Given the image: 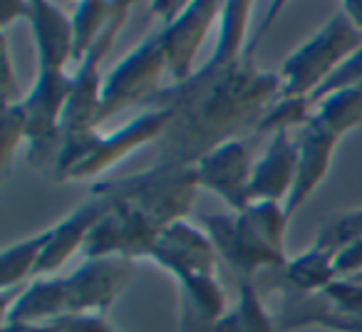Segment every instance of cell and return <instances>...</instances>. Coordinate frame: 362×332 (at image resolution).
Listing matches in <instances>:
<instances>
[{
	"mask_svg": "<svg viewBox=\"0 0 362 332\" xmlns=\"http://www.w3.org/2000/svg\"><path fill=\"white\" fill-rule=\"evenodd\" d=\"M251 3H223L218 40L209 60L181 85H166L151 107H169L156 164L194 166L202 156L243 131H256L268 107L281 97V75L256 65L261 35L248 40ZM149 109V107H146Z\"/></svg>",
	"mask_w": 362,
	"mask_h": 332,
	"instance_id": "1",
	"label": "cell"
},
{
	"mask_svg": "<svg viewBox=\"0 0 362 332\" xmlns=\"http://www.w3.org/2000/svg\"><path fill=\"white\" fill-rule=\"evenodd\" d=\"M28 25L35 45L37 72L21 107L28 119V161L35 169H55L62 146V114L72 90L67 65L75 62L72 18L45 0H33Z\"/></svg>",
	"mask_w": 362,
	"mask_h": 332,
	"instance_id": "2",
	"label": "cell"
},
{
	"mask_svg": "<svg viewBox=\"0 0 362 332\" xmlns=\"http://www.w3.org/2000/svg\"><path fill=\"white\" fill-rule=\"evenodd\" d=\"M134 273L122 258H92L62 278H35L18 297L6 295L3 322H52L70 315H105Z\"/></svg>",
	"mask_w": 362,
	"mask_h": 332,
	"instance_id": "3",
	"label": "cell"
},
{
	"mask_svg": "<svg viewBox=\"0 0 362 332\" xmlns=\"http://www.w3.org/2000/svg\"><path fill=\"white\" fill-rule=\"evenodd\" d=\"M149 261L171 273L179 285V332H214L228 312V302L206 231L189 221L164 228Z\"/></svg>",
	"mask_w": 362,
	"mask_h": 332,
	"instance_id": "4",
	"label": "cell"
},
{
	"mask_svg": "<svg viewBox=\"0 0 362 332\" xmlns=\"http://www.w3.org/2000/svg\"><path fill=\"white\" fill-rule=\"evenodd\" d=\"M291 216L286 203L256 201L243 211L204 213L202 228L211 238L216 256L243 280L261 271H283L291 261L286 253V231Z\"/></svg>",
	"mask_w": 362,
	"mask_h": 332,
	"instance_id": "5",
	"label": "cell"
},
{
	"mask_svg": "<svg viewBox=\"0 0 362 332\" xmlns=\"http://www.w3.org/2000/svg\"><path fill=\"white\" fill-rule=\"evenodd\" d=\"M169 107H149L115 131L95 129L62 141L52 174L57 182H82V179L102 177L141 146L159 144L169 129Z\"/></svg>",
	"mask_w": 362,
	"mask_h": 332,
	"instance_id": "6",
	"label": "cell"
},
{
	"mask_svg": "<svg viewBox=\"0 0 362 332\" xmlns=\"http://www.w3.org/2000/svg\"><path fill=\"white\" fill-rule=\"evenodd\" d=\"M199 189L202 186L194 166H169L154 161L139 174L92 184L90 196L132 203L164 231L174 223L187 221Z\"/></svg>",
	"mask_w": 362,
	"mask_h": 332,
	"instance_id": "7",
	"label": "cell"
},
{
	"mask_svg": "<svg viewBox=\"0 0 362 332\" xmlns=\"http://www.w3.org/2000/svg\"><path fill=\"white\" fill-rule=\"evenodd\" d=\"M362 32L337 8L327 23L300 47L286 57L281 67V97H315L337 70L360 50Z\"/></svg>",
	"mask_w": 362,
	"mask_h": 332,
	"instance_id": "8",
	"label": "cell"
},
{
	"mask_svg": "<svg viewBox=\"0 0 362 332\" xmlns=\"http://www.w3.org/2000/svg\"><path fill=\"white\" fill-rule=\"evenodd\" d=\"M164 75H169L164 47H161L159 32L149 35L144 42L132 47L105 77L100 105V126L119 112L141 105L151 107L166 85H161Z\"/></svg>",
	"mask_w": 362,
	"mask_h": 332,
	"instance_id": "9",
	"label": "cell"
},
{
	"mask_svg": "<svg viewBox=\"0 0 362 332\" xmlns=\"http://www.w3.org/2000/svg\"><path fill=\"white\" fill-rule=\"evenodd\" d=\"M151 11L161 18L159 40L164 47L166 62H169L171 85L187 82L197 67V57L211 32L214 23H218L223 11V3L216 0H197V3H154Z\"/></svg>",
	"mask_w": 362,
	"mask_h": 332,
	"instance_id": "10",
	"label": "cell"
},
{
	"mask_svg": "<svg viewBox=\"0 0 362 332\" xmlns=\"http://www.w3.org/2000/svg\"><path fill=\"white\" fill-rule=\"evenodd\" d=\"M132 13V3H115V13L110 18V25L100 35L85 60L72 72V90L67 100L65 114H62V141L82 136L87 131L100 129V105H102V87L105 77L100 75L102 60L110 55L112 45L119 37L122 28L127 25Z\"/></svg>",
	"mask_w": 362,
	"mask_h": 332,
	"instance_id": "11",
	"label": "cell"
},
{
	"mask_svg": "<svg viewBox=\"0 0 362 332\" xmlns=\"http://www.w3.org/2000/svg\"><path fill=\"white\" fill-rule=\"evenodd\" d=\"M107 201V198H105ZM161 228L146 218L139 208L124 201H110L105 216L97 221L85 243L82 258H122V261H149Z\"/></svg>",
	"mask_w": 362,
	"mask_h": 332,
	"instance_id": "12",
	"label": "cell"
},
{
	"mask_svg": "<svg viewBox=\"0 0 362 332\" xmlns=\"http://www.w3.org/2000/svg\"><path fill=\"white\" fill-rule=\"evenodd\" d=\"M256 159L243 139H231L216 146L194 164L199 186L216 194L231 211L251 206V179Z\"/></svg>",
	"mask_w": 362,
	"mask_h": 332,
	"instance_id": "13",
	"label": "cell"
},
{
	"mask_svg": "<svg viewBox=\"0 0 362 332\" xmlns=\"http://www.w3.org/2000/svg\"><path fill=\"white\" fill-rule=\"evenodd\" d=\"M296 139H298V177L291 198L286 201V211L291 218L305 206L308 198L315 194V189L327 179L332 159H335L337 144L342 141V136L337 131H332L327 124H322L313 114V119L298 131Z\"/></svg>",
	"mask_w": 362,
	"mask_h": 332,
	"instance_id": "14",
	"label": "cell"
},
{
	"mask_svg": "<svg viewBox=\"0 0 362 332\" xmlns=\"http://www.w3.org/2000/svg\"><path fill=\"white\" fill-rule=\"evenodd\" d=\"M298 177V139L293 131H278L268 136L263 154L256 159L251 179V203L276 201L286 203Z\"/></svg>",
	"mask_w": 362,
	"mask_h": 332,
	"instance_id": "15",
	"label": "cell"
},
{
	"mask_svg": "<svg viewBox=\"0 0 362 332\" xmlns=\"http://www.w3.org/2000/svg\"><path fill=\"white\" fill-rule=\"evenodd\" d=\"M110 208V201L100 196H90V201H85L80 208H75L72 213H67L62 221L50 226V241L45 246V253L40 258L35 278H50L55 271H60L75 253L85 251V243L90 231L97 226L102 216Z\"/></svg>",
	"mask_w": 362,
	"mask_h": 332,
	"instance_id": "16",
	"label": "cell"
},
{
	"mask_svg": "<svg viewBox=\"0 0 362 332\" xmlns=\"http://www.w3.org/2000/svg\"><path fill=\"white\" fill-rule=\"evenodd\" d=\"M281 275V287L298 295H322L335 280H340L335 268V253L310 246L298 258H291Z\"/></svg>",
	"mask_w": 362,
	"mask_h": 332,
	"instance_id": "17",
	"label": "cell"
},
{
	"mask_svg": "<svg viewBox=\"0 0 362 332\" xmlns=\"http://www.w3.org/2000/svg\"><path fill=\"white\" fill-rule=\"evenodd\" d=\"M214 332H281L276 317L268 312L266 302L261 300L256 283L243 280L238 287V300L221 317Z\"/></svg>",
	"mask_w": 362,
	"mask_h": 332,
	"instance_id": "18",
	"label": "cell"
},
{
	"mask_svg": "<svg viewBox=\"0 0 362 332\" xmlns=\"http://www.w3.org/2000/svg\"><path fill=\"white\" fill-rule=\"evenodd\" d=\"M47 241H50V226L42 228L35 236L11 243L3 251V256H0V287H3V292H11V287L37 275V266H40Z\"/></svg>",
	"mask_w": 362,
	"mask_h": 332,
	"instance_id": "19",
	"label": "cell"
},
{
	"mask_svg": "<svg viewBox=\"0 0 362 332\" xmlns=\"http://www.w3.org/2000/svg\"><path fill=\"white\" fill-rule=\"evenodd\" d=\"M315 117L345 139L350 131L362 126V82L342 87L317 100Z\"/></svg>",
	"mask_w": 362,
	"mask_h": 332,
	"instance_id": "20",
	"label": "cell"
},
{
	"mask_svg": "<svg viewBox=\"0 0 362 332\" xmlns=\"http://www.w3.org/2000/svg\"><path fill=\"white\" fill-rule=\"evenodd\" d=\"M317 109V102L313 97H278L268 112L261 117L253 134L273 136L278 131H300L313 119Z\"/></svg>",
	"mask_w": 362,
	"mask_h": 332,
	"instance_id": "21",
	"label": "cell"
},
{
	"mask_svg": "<svg viewBox=\"0 0 362 332\" xmlns=\"http://www.w3.org/2000/svg\"><path fill=\"white\" fill-rule=\"evenodd\" d=\"M115 13V3H80L72 13V40H75V62L80 65L87 52L95 47L110 18Z\"/></svg>",
	"mask_w": 362,
	"mask_h": 332,
	"instance_id": "22",
	"label": "cell"
},
{
	"mask_svg": "<svg viewBox=\"0 0 362 332\" xmlns=\"http://www.w3.org/2000/svg\"><path fill=\"white\" fill-rule=\"evenodd\" d=\"M357 241H362V208L340 213L332 221H327L320 228L317 238L313 241V246L322 248L327 253H340L342 248H347L350 243Z\"/></svg>",
	"mask_w": 362,
	"mask_h": 332,
	"instance_id": "23",
	"label": "cell"
},
{
	"mask_svg": "<svg viewBox=\"0 0 362 332\" xmlns=\"http://www.w3.org/2000/svg\"><path fill=\"white\" fill-rule=\"evenodd\" d=\"M28 144V119L21 102L16 105H3V134H0V159H3V172H8L13 156Z\"/></svg>",
	"mask_w": 362,
	"mask_h": 332,
	"instance_id": "24",
	"label": "cell"
},
{
	"mask_svg": "<svg viewBox=\"0 0 362 332\" xmlns=\"http://www.w3.org/2000/svg\"><path fill=\"white\" fill-rule=\"evenodd\" d=\"M52 332H119L105 315H70L52 320Z\"/></svg>",
	"mask_w": 362,
	"mask_h": 332,
	"instance_id": "25",
	"label": "cell"
},
{
	"mask_svg": "<svg viewBox=\"0 0 362 332\" xmlns=\"http://www.w3.org/2000/svg\"><path fill=\"white\" fill-rule=\"evenodd\" d=\"M362 82V45H360V50L355 52V55L350 57V60L345 62V65L340 67V70L332 75V80L327 82L325 87H322L320 92H317L313 100H322L325 95H330V92H335V90H342V87H350V85H360Z\"/></svg>",
	"mask_w": 362,
	"mask_h": 332,
	"instance_id": "26",
	"label": "cell"
},
{
	"mask_svg": "<svg viewBox=\"0 0 362 332\" xmlns=\"http://www.w3.org/2000/svg\"><path fill=\"white\" fill-rule=\"evenodd\" d=\"M0 55H3V105H16L23 97L18 95V80L13 72V57L8 37H0Z\"/></svg>",
	"mask_w": 362,
	"mask_h": 332,
	"instance_id": "27",
	"label": "cell"
},
{
	"mask_svg": "<svg viewBox=\"0 0 362 332\" xmlns=\"http://www.w3.org/2000/svg\"><path fill=\"white\" fill-rule=\"evenodd\" d=\"M335 268L340 278L362 275V241L350 243V246L342 248L340 253H335Z\"/></svg>",
	"mask_w": 362,
	"mask_h": 332,
	"instance_id": "28",
	"label": "cell"
},
{
	"mask_svg": "<svg viewBox=\"0 0 362 332\" xmlns=\"http://www.w3.org/2000/svg\"><path fill=\"white\" fill-rule=\"evenodd\" d=\"M28 13H30V3H21V0H3L0 3V28L8 30V25L21 18L28 20Z\"/></svg>",
	"mask_w": 362,
	"mask_h": 332,
	"instance_id": "29",
	"label": "cell"
},
{
	"mask_svg": "<svg viewBox=\"0 0 362 332\" xmlns=\"http://www.w3.org/2000/svg\"><path fill=\"white\" fill-rule=\"evenodd\" d=\"M337 8H340L347 16V20L362 32V0H347V3H340Z\"/></svg>",
	"mask_w": 362,
	"mask_h": 332,
	"instance_id": "30",
	"label": "cell"
},
{
	"mask_svg": "<svg viewBox=\"0 0 362 332\" xmlns=\"http://www.w3.org/2000/svg\"><path fill=\"white\" fill-rule=\"evenodd\" d=\"M345 332H362V320H357V322H350V325L345 327Z\"/></svg>",
	"mask_w": 362,
	"mask_h": 332,
	"instance_id": "31",
	"label": "cell"
},
{
	"mask_svg": "<svg viewBox=\"0 0 362 332\" xmlns=\"http://www.w3.org/2000/svg\"><path fill=\"white\" fill-rule=\"evenodd\" d=\"M350 280H360V283H362V275H357V278H350Z\"/></svg>",
	"mask_w": 362,
	"mask_h": 332,
	"instance_id": "32",
	"label": "cell"
}]
</instances>
